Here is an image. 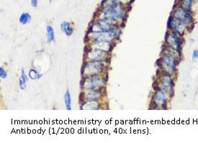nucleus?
I'll return each mask as SVG.
<instances>
[{"label": "nucleus", "instance_id": "18", "mask_svg": "<svg viewBox=\"0 0 198 143\" xmlns=\"http://www.w3.org/2000/svg\"><path fill=\"white\" fill-rule=\"evenodd\" d=\"M193 59H198V50H195L192 53Z\"/></svg>", "mask_w": 198, "mask_h": 143}, {"label": "nucleus", "instance_id": "8", "mask_svg": "<svg viewBox=\"0 0 198 143\" xmlns=\"http://www.w3.org/2000/svg\"><path fill=\"white\" fill-rule=\"evenodd\" d=\"M100 96H101L100 91L95 89H90L87 91L84 97L87 99H90V100H96V99H99Z\"/></svg>", "mask_w": 198, "mask_h": 143}, {"label": "nucleus", "instance_id": "11", "mask_svg": "<svg viewBox=\"0 0 198 143\" xmlns=\"http://www.w3.org/2000/svg\"><path fill=\"white\" fill-rule=\"evenodd\" d=\"M32 19V16L31 14H29L28 12H23L22 13L20 17L19 18V22H20L22 25H27V24L31 22Z\"/></svg>", "mask_w": 198, "mask_h": 143}, {"label": "nucleus", "instance_id": "2", "mask_svg": "<svg viewBox=\"0 0 198 143\" xmlns=\"http://www.w3.org/2000/svg\"><path fill=\"white\" fill-rule=\"evenodd\" d=\"M154 103L156 106H159L163 108H164V106H166L167 99H166L165 94L161 90H158L154 95Z\"/></svg>", "mask_w": 198, "mask_h": 143}, {"label": "nucleus", "instance_id": "7", "mask_svg": "<svg viewBox=\"0 0 198 143\" xmlns=\"http://www.w3.org/2000/svg\"><path fill=\"white\" fill-rule=\"evenodd\" d=\"M184 22L182 20H179V19H176V20H172V28H174V29L178 32L179 33H182L184 30Z\"/></svg>", "mask_w": 198, "mask_h": 143}, {"label": "nucleus", "instance_id": "13", "mask_svg": "<svg viewBox=\"0 0 198 143\" xmlns=\"http://www.w3.org/2000/svg\"><path fill=\"white\" fill-rule=\"evenodd\" d=\"M28 76H29L30 79L32 80H37L40 79L43 76V74L39 73L38 71H37L35 69L31 68L28 72Z\"/></svg>", "mask_w": 198, "mask_h": 143}, {"label": "nucleus", "instance_id": "17", "mask_svg": "<svg viewBox=\"0 0 198 143\" xmlns=\"http://www.w3.org/2000/svg\"><path fill=\"white\" fill-rule=\"evenodd\" d=\"M86 81H87V79H86L85 76H83L82 79H81V81H80V86L81 87H84V84H85Z\"/></svg>", "mask_w": 198, "mask_h": 143}, {"label": "nucleus", "instance_id": "9", "mask_svg": "<svg viewBox=\"0 0 198 143\" xmlns=\"http://www.w3.org/2000/svg\"><path fill=\"white\" fill-rule=\"evenodd\" d=\"M46 31H47V42L48 43H51L52 42L55 41V31L53 27L51 25H48L46 27Z\"/></svg>", "mask_w": 198, "mask_h": 143}, {"label": "nucleus", "instance_id": "14", "mask_svg": "<svg viewBox=\"0 0 198 143\" xmlns=\"http://www.w3.org/2000/svg\"><path fill=\"white\" fill-rule=\"evenodd\" d=\"M181 7L185 10H190L192 5L193 0H180Z\"/></svg>", "mask_w": 198, "mask_h": 143}, {"label": "nucleus", "instance_id": "19", "mask_svg": "<svg viewBox=\"0 0 198 143\" xmlns=\"http://www.w3.org/2000/svg\"><path fill=\"white\" fill-rule=\"evenodd\" d=\"M38 0H31V5L33 7H36L38 6Z\"/></svg>", "mask_w": 198, "mask_h": 143}, {"label": "nucleus", "instance_id": "20", "mask_svg": "<svg viewBox=\"0 0 198 143\" xmlns=\"http://www.w3.org/2000/svg\"><path fill=\"white\" fill-rule=\"evenodd\" d=\"M83 99H84V93L81 92L79 96V103L80 104H81V102H83Z\"/></svg>", "mask_w": 198, "mask_h": 143}, {"label": "nucleus", "instance_id": "21", "mask_svg": "<svg viewBox=\"0 0 198 143\" xmlns=\"http://www.w3.org/2000/svg\"><path fill=\"white\" fill-rule=\"evenodd\" d=\"M88 40H89V33L87 32V33H86V35H85V37H84V43H87Z\"/></svg>", "mask_w": 198, "mask_h": 143}, {"label": "nucleus", "instance_id": "23", "mask_svg": "<svg viewBox=\"0 0 198 143\" xmlns=\"http://www.w3.org/2000/svg\"><path fill=\"white\" fill-rule=\"evenodd\" d=\"M53 1V0H50V2H52Z\"/></svg>", "mask_w": 198, "mask_h": 143}, {"label": "nucleus", "instance_id": "12", "mask_svg": "<svg viewBox=\"0 0 198 143\" xmlns=\"http://www.w3.org/2000/svg\"><path fill=\"white\" fill-rule=\"evenodd\" d=\"M64 103L66 109L67 110H71L72 109V98H71V94L69 90H67L64 94Z\"/></svg>", "mask_w": 198, "mask_h": 143}, {"label": "nucleus", "instance_id": "5", "mask_svg": "<svg viewBox=\"0 0 198 143\" xmlns=\"http://www.w3.org/2000/svg\"><path fill=\"white\" fill-rule=\"evenodd\" d=\"M99 107V102L94 100L85 102L81 104V109H98Z\"/></svg>", "mask_w": 198, "mask_h": 143}, {"label": "nucleus", "instance_id": "10", "mask_svg": "<svg viewBox=\"0 0 198 143\" xmlns=\"http://www.w3.org/2000/svg\"><path fill=\"white\" fill-rule=\"evenodd\" d=\"M28 82V78H27L26 74H25V71L23 69H22V73H21V76L19 79V87L20 89L25 90L26 88V84Z\"/></svg>", "mask_w": 198, "mask_h": 143}, {"label": "nucleus", "instance_id": "6", "mask_svg": "<svg viewBox=\"0 0 198 143\" xmlns=\"http://www.w3.org/2000/svg\"><path fill=\"white\" fill-rule=\"evenodd\" d=\"M60 28H61V31L64 34H66L67 36H71L73 34V28L71 27L70 23L67 21H63L61 23L60 25Z\"/></svg>", "mask_w": 198, "mask_h": 143}, {"label": "nucleus", "instance_id": "15", "mask_svg": "<svg viewBox=\"0 0 198 143\" xmlns=\"http://www.w3.org/2000/svg\"><path fill=\"white\" fill-rule=\"evenodd\" d=\"M172 39L174 45H175L177 47H179V46H180V39H179V37L176 34H173L172 35Z\"/></svg>", "mask_w": 198, "mask_h": 143}, {"label": "nucleus", "instance_id": "4", "mask_svg": "<svg viewBox=\"0 0 198 143\" xmlns=\"http://www.w3.org/2000/svg\"><path fill=\"white\" fill-rule=\"evenodd\" d=\"M165 65V68L167 69L169 71H172V70L174 69L175 67V63L174 60L172 58L171 55H167V56L164 57V58L163 59V63Z\"/></svg>", "mask_w": 198, "mask_h": 143}, {"label": "nucleus", "instance_id": "22", "mask_svg": "<svg viewBox=\"0 0 198 143\" xmlns=\"http://www.w3.org/2000/svg\"><path fill=\"white\" fill-rule=\"evenodd\" d=\"M105 62L107 63V64H110V58H105Z\"/></svg>", "mask_w": 198, "mask_h": 143}, {"label": "nucleus", "instance_id": "3", "mask_svg": "<svg viewBox=\"0 0 198 143\" xmlns=\"http://www.w3.org/2000/svg\"><path fill=\"white\" fill-rule=\"evenodd\" d=\"M101 84H102V79L101 78H97L96 76H93V77L89 79L87 86L84 88L86 89H94L96 87L99 86Z\"/></svg>", "mask_w": 198, "mask_h": 143}, {"label": "nucleus", "instance_id": "1", "mask_svg": "<svg viewBox=\"0 0 198 143\" xmlns=\"http://www.w3.org/2000/svg\"><path fill=\"white\" fill-rule=\"evenodd\" d=\"M104 66L99 61H92L90 64H87L84 72H87V75L96 76L102 71Z\"/></svg>", "mask_w": 198, "mask_h": 143}, {"label": "nucleus", "instance_id": "16", "mask_svg": "<svg viewBox=\"0 0 198 143\" xmlns=\"http://www.w3.org/2000/svg\"><path fill=\"white\" fill-rule=\"evenodd\" d=\"M0 77L1 79H7V73L2 67H0Z\"/></svg>", "mask_w": 198, "mask_h": 143}]
</instances>
